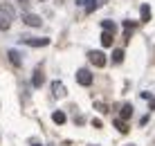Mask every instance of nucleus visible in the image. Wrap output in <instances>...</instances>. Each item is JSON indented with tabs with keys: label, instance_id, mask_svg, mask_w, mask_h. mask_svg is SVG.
Returning a JSON list of instances; mask_svg holds the SVG:
<instances>
[{
	"label": "nucleus",
	"instance_id": "4be33fe9",
	"mask_svg": "<svg viewBox=\"0 0 155 146\" xmlns=\"http://www.w3.org/2000/svg\"><path fill=\"white\" fill-rule=\"evenodd\" d=\"M130 146H133V144H130Z\"/></svg>",
	"mask_w": 155,
	"mask_h": 146
},
{
	"label": "nucleus",
	"instance_id": "a211bd4d",
	"mask_svg": "<svg viewBox=\"0 0 155 146\" xmlns=\"http://www.w3.org/2000/svg\"><path fill=\"white\" fill-rule=\"evenodd\" d=\"M94 108H97V110H99V112H106V110H108V108H106L104 104H94Z\"/></svg>",
	"mask_w": 155,
	"mask_h": 146
},
{
	"label": "nucleus",
	"instance_id": "1a4fd4ad",
	"mask_svg": "<svg viewBox=\"0 0 155 146\" xmlns=\"http://www.w3.org/2000/svg\"><path fill=\"white\" fill-rule=\"evenodd\" d=\"M113 43H115V34H110V32H101V45L110 47Z\"/></svg>",
	"mask_w": 155,
	"mask_h": 146
},
{
	"label": "nucleus",
	"instance_id": "7ed1b4c3",
	"mask_svg": "<svg viewBox=\"0 0 155 146\" xmlns=\"http://www.w3.org/2000/svg\"><path fill=\"white\" fill-rule=\"evenodd\" d=\"M77 83L79 85H90L92 83V74H90V70H85V68H81L77 72Z\"/></svg>",
	"mask_w": 155,
	"mask_h": 146
},
{
	"label": "nucleus",
	"instance_id": "423d86ee",
	"mask_svg": "<svg viewBox=\"0 0 155 146\" xmlns=\"http://www.w3.org/2000/svg\"><path fill=\"white\" fill-rule=\"evenodd\" d=\"M52 92H54V97L56 99H63V97H65V85L61 83V81H54V83H52Z\"/></svg>",
	"mask_w": 155,
	"mask_h": 146
},
{
	"label": "nucleus",
	"instance_id": "412c9836",
	"mask_svg": "<svg viewBox=\"0 0 155 146\" xmlns=\"http://www.w3.org/2000/svg\"><path fill=\"white\" fill-rule=\"evenodd\" d=\"M34 146H41V144H34Z\"/></svg>",
	"mask_w": 155,
	"mask_h": 146
},
{
	"label": "nucleus",
	"instance_id": "f03ea898",
	"mask_svg": "<svg viewBox=\"0 0 155 146\" xmlns=\"http://www.w3.org/2000/svg\"><path fill=\"white\" fill-rule=\"evenodd\" d=\"M20 43H25V45H29V47H45V45H50V38H45V36H38V38H27V36H23Z\"/></svg>",
	"mask_w": 155,
	"mask_h": 146
},
{
	"label": "nucleus",
	"instance_id": "ddd939ff",
	"mask_svg": "<svg viewBox=\"0 0 155 146\" xmlns=\"http://www.w3.org/2000/svg\"><path fill=\"white\" fill-rule=\"evenodd\" d=\"M130 115H133V106H130V104H124V106H121V119L126 121Z\"/></svg>",
	"mask_w": 155,
	"mask_h": 146
},
{
	"label": "nucleus",
	"instance_id": "9b49d317",
	"mask_svg": "<svg viewBox=\"0 0 155 146\" xmlns=\"http://www.w3.org/2000/svg\"><path fill=\"white\" fill-rule=\"evenodd\" d=\"M115 23L113 20H101V32H110V34H115Z\"/></svg>",
	"mask_w": 155,
	"mask_h": 146
},
{
	"label": "nucleus",
	"instance_id": "39448f33",
	"mask_svg": "<svg viewBox=\"0 0 155 146\" xmlns=\"http://www.w3.org/2000/svg\"><path fill=\"white\" fill-rule=\"evenodd\" d=\"M23 23L27 27H41L43 20H41V16H36V14H23Z\"/></svg>",
	"mask_w": 155,
	"mask_h": 146
},
{
	"label": "nucleus",
	"instance_id": "aec40b11",
	"mask_svg": "<svg viewBox=\"0 0 155 146\" xmlns=\"http://www.w3.org/2000/svg\"><path fill=\"white\" fill-rule=\"evenodd\" d=\"M148 101H151V104H148V108H151V110H155V97H151Z\"/></svg>",
	"mask_w": 155,
	"mask_h": 146
},
{
	"label": "nucleus",
	"instance_id": "f8f14e48",
	"mask_svg": "<svg viewBox=\"0 0 155 146\" xmlns=\"http://www.w3.org/2000/svg\"><path fill=\"white\" fill-rule=\"evenodd\" d=\"M52 119H54V124H58V126H61V124H65L68 117H65V112H63V110H56L54 115H52Z\"/></svg>",
	"mask_w": 155,
	"mask_h": 146
},
{
	"label": "nucleus",
	"instance_id": "f3484780",
	"mask_svg": "<svg viewBox=\"0 0 155 146\" xmlns=\"http://www.w3.org/2000/svg\"><path fill=\"white\" fill-rule=\"evenodd\" d=\"M124 61V50H115L113 52V63H121Z\"/></svg>",
	"mask_w": 155,
	"mask_h": 146
},
{
	"label": "nucleus",
	"instance_id": "9d476101",
	"mask_svg": "<svg viewBox=\"0 0 155 146\" xmlns=\"http://www.w3.org/2000/svg\"><path fill=\"white\" fill-rule=\"evenodd\" d=\"M7 56H9V61H12V63H14L16 68H18L20 63H23V61H20V54L16 52V50H9V52H7Z\"/></svg>",
	"mask_w": 155,
	"mask_h": 146
},
{
	"label": "nucleus",
	"instance_id": "0eeeda50",
	"mask_svg": "<svg viewBox=\"0 0 155 146\" xmlns=\"http://www.w3.org/2000/svg\"><path fill=\"white\" fill-rule=\"evenodd\" d=\"M0 12H2V16H7L9 20H14V18H16V9H14L9 2H2V5H0Z\"/></svg>",
	"mask_w": 155,
	"mask_h": 146
},
{
	"label": "nucleus",
	"instance_id": "2eb2a0df",
	"mask_svg": "<svg viewBox=\"0 0 155 146\" xmlns=\"http://www.w3.org/2000/svg\"><path fill=\"white\" fill-rule=\"evenodd\" d=\"M148 20H151V7L142 5V23H148Z\"/></svg>",
	"mask_w": 155,
	"mask_h": 146
},
{
	"label": "nucleus",
	"instance_id": "6ab92c4d",
	"mask_svg": "<svg viewBox=\"0 0 155 146\" xmlns=\"http://www.w3.org/2000/svg\"><path fill=\"white\" fill-rule=\"evenodd\" d=\"M18 5H20L23 9H27V7H29V0H18Z\"/></svg>",
	"mask_w": 155,
	"mask_h": 146
},
{
	"label": "nucleus",
	"instance_id": "20e7f679",
	"mask_svg": "<svg viewBox=\"0 0 155 146\" xmlns=\"http://www.w3.org/2000/svg\"><path fill=\"white\" fill-rule=\"evenodd\" d=\"M79 5H81V7H85V12H94V9L97 7H101V5H106V0H77Z\"/></svg>",
	"mask_w": 155,
	"mask_h": 146
},
{
	"label": "nucleus",
	"instance_id": "4468645a",
	"mask_svg": "<svg viewBox=\"0 0 155 146\" xmlns=\"http://www.w3.org/2000/svg\"><path fill=\"white\" fill-rule=\"evenodd\" d=\"M9 27H12V20H9L7 16H2V14H0V32H7Z\"/></svg>",
	"mask_w": 155,
	"mask_h": 146
},
{
	"label": "nucleus",
	"instance_id": "f257e3e1",
	"mask_svg": "<svg viewBox=\"0 0 155 146\" xmlns=\"http://www.w3.org/2000/svg\"><path fill=\"white\" fill-rule=\"evenodd\" d=\"M88 61L92 63L94 68H104L106 63H108V58H106V54L101 52V50H90L88 52Z\"/></svg>",
	"mask_w": 155,
	"mask_h": 146
},
{
	"label": "nucleus",
	"instance_id": "dca6fc26",
	"mask_svg": "<svg viewBox=\"0 0 155 146\" xmlns=\"http://www.w3.org/2000/svg\"><path fill=\"white\" fill-rule=\"evenodd\" d=\"M115 126H117V131H119L121 135H126L128 131H130V128H128V124H126V121H121V119H117V121H115Z\"/></svg>",
	"mask_w": 155,
	"mask_h": 146
},
{
	"label": "nucleus",
	"instance_id": "6e6552de",
	"mask_svg": "<svg viewBox=\"0 0 155 146\" xmlns=\"http://www.w3.org/2000/svg\"><path fill=\"white\" fill-rule=\"evenodd\" d=\"M43 83H45V74H43L41 70H36L34 77H31V85H34V88H41Z\"/></svg>",
	"mask_w": 155,
	"mask_h": 146
}]
</instances>
